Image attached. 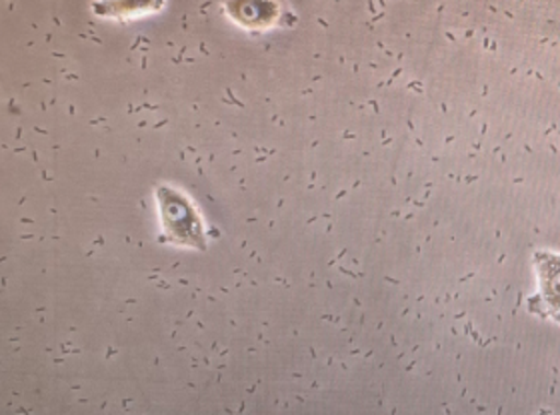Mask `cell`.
Here are the masks:
<instances>
[{"label": "cell", "mask_w": 560, "mask_h": 415, "mask_svg": "<svg viewBox=\"0 0 560 415\" xmlns=\"http://www.w3.org/2000/svg\"><path fill=\"white\" fill-rule=\"evenodd\" d=\"M156 199H159L161 221H163L166 238L173 239L180 245L205 250L207 247L205 229L192 203L188 201L183 193L171 187H161L156 193Z\"/></svg>", "instance_id": "1"}, {"label": "cell", "mask_w": 560, "mask_h": 415, "mask_svg": "<svg viewBox=\"0 0 560 415\" xmlns=\"http://www.w3.org/2000/svg\"><path fill=\"white\" fill-rule=\"evenodd\" d=\"M224 11L245 28H267L279 16L277 0H226Z\"/></svg>", "instance_id": "2"}, {"label": "cell", "mask_w": 560, "mask_h": 415, "mask_svg": "<svg viewBox=\"0 0 560 415\" xmlns=\"http://www.w3.org/2000/svg\"><path fill=\"white\" fill-rule=\"evenodd\" d=\"M164 0H96L93 11L103 19H137L142 14L161 11Z\"/></svg>", "instance_id": "3"}]
</instances>
